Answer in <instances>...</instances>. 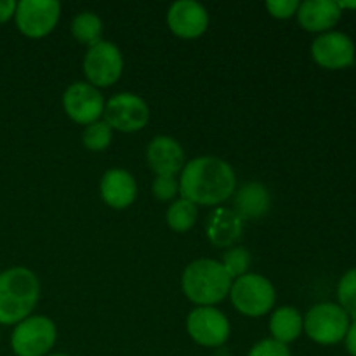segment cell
I'll use <instances>...</instances> for the list:
<instances>
[{
  "mask_svg": "<svg viewBox=\"0 0 356 356\" xmlns=\"http://www.w3.org/2000/svg\"><path fill=\"white\" fill-rule=\"evenodd\" d=\"M235 184V172L229 163L216 156H200L183 167L179 191L195 205H216L232 197Z\"/></svg>",
  "mask_w": 356,
  "mask_h": 356,
  "instance_id": "obj_1",
  "label": "cell"
},
{
  "mask_svg": "<svg viewBox=\"0 0 356 356\" xmlns=\"http://www.w3.org/2000/svg\"><path fill=\"white\" fill-rule=\"evenodd\" d=\"M40 296V284L33 271L10 268L0 273V323L13 325L28 318Z\"/></svg>",
  "mask_w": 356,
  "mask_h": 356,
  "instance_id": "obj_2",
  "label": "cell"
},
{
  "mask_svg": "<svg viewBox=\"0 0 356 356\" xmlns=\"http://www.w3.org/2000/svg\"><path fill=\"white\" fill-rule=\"evenodd\" d=\"M232 280L221 263L214 259H198L188 264L184 270L183 291L186 298L197 305H216L229 294Z\"/></svg>",
  "mask_w": 356,
  "mask_h": 356,
  "instance_id": "obj_3",
  "label": "cell"
},
{
  "mask_svg": "<svg viewBox=\"0 0 356 356\" xmlns=\"http://www.w3.org/2000/svg\"><path fill=\"white\" fill-rule=\"evenodd\" d=\"M232 302L247 316H261L270 312L277 299L271 282L261 275L245 273L235 280L229 289Z\"/></svg>",
  "mask_w": 356,
  "mask_h": 356,
  "instance_id": "obj_4",
  "label": "cell"
},
{
  "mask_svg": "<svg viewBox=\"0 0 356 356\" xmlns=\"http://www.w3.org/2000/svg\"><path fill=\"white\" fill-rule=\"evenodd\" d=\"M306 334L318 344H337L346 337L350 316L339 305L320 302L302 320Z\"/></svg>",
  "mask_w": 356,
  "mask_h": 356,
  "instance_id": "obj_5",
  "label": "cell"
},
{
  "mask_svg": "<svg viewBox=\"0 0 356 356\" xmlns=\"http://www.w3.org/2000/svg\"><path fill=\"white\" fill-rule=\"evenodd\" d=\"M56 343V325L47 316H30L17 323L13 332L14 353L17 356H42Z\"/></svg>",
  "mask_w": 356,
  "mask_h": 356,
  "instance_id": "obj_6",
  "label": "cell"
},
{
  "mask_svg": "<svg viewBox=\"0 0 356 356\" xmlns=\"http://www.w3.org/2000/svg\"><path fill=\"white\" fill-rule=\"evenodd\" d=\"M124 70V58L120 49L108 40L90 45L83 58V72L90 86L108 87L117 82Z\"/></svg>",
  "mask_w": 356,
  "mask_h": 356,
  "instance_id": "obj_7",
  "label": "cell"
},
{
  "mask_svg": "<svg viewBox=\"0 0 356 356\" xmlns=\"http://www.w3.org/2000/svg\"><path fill=\"white\" fill-rule=\"evenodd\" d=\"M61 6L56 0H21L16 3V24L21 33L31 38L45 37L54 30Z\"/></svg>",
  "mask_w": 356,
  "mask_h": 356,
  "instance_id": "obj_8",
  "label": "cell"
},
{
  "mask_svg": "<svg viewBox=\"0 0 356 356\" xmlns=\"http://www.w3.org/2000/svg\"><path fill=\"white\" fill-rule=\"evenodd\" d=\"M106 124L122 132H134L145 127L149 120V108L139 96L120 92L104 104Z\"/></svg>",
  "mask_w": 356,
  "mask_h": 356,
  "instance_id": "obj_9",
  "label": "cell"
},
{
  "mask_svg": "<svg viewBox=\"0 0 356 356\" xmlns=\"http://www.w3.org/2000/svg\"><path fill=\"white\" fill-rule=\"evenodd\" d=\"M188 334L202 346L216 348L226 343L229 336V323L219 309L200 306L188 315Z\"/></svg>",
  "mask_w": 356,
  "mask_h": 356,
  "instance_id": "obj_10",
  "label": "cell"
},
{
  "mask_svg": "<svg viewBox=\"0 0 356 356\" xmlns=\"http://www.w3.org/2000/svg\"><path fill=\"white\" fill-rule=\"evenodd\" d=\"M63 106L76 124H92L103 115L104 101L99 90L86 82H75L63 94Z\"/></svg>",
  "mask_w": 356,
  "mask_h": 356,
  "instance_id": "obj_11",
  "label": "cell"
},
{
  "mask_svg": "<svg viewBox=\"0 0 356 356\" xmlns=\"http://www.w3.org/2000/svg\"><path fill=\"white\" fill-rule=\"evenodd\" d=\"M312 56L323 68H348L355 63V44L346 33L327 31L313 42Z\"/></svg>",
  "mask_w": 356,
  "mask_h": 356,
  "instance_id": "obj_12",
  "label": "cell"
},
{
  "mask_svg": "<svg viewBox=\"0 0 356 356\" xmlns=\"http://www.w3.org/2000/svg\"><path fill=\"white\" fill-rule=\"evenodd\" d=\"M167 23L177 37L197 38L207 30L209 14L195 0H177L167 13Z\"/></svg>",
  "mask_w": 356,
  "mask_h": 356,
  "instance_id": "obj_13",
  "label": "cell"
},
{
  "mask_svg": "<svg viewBox=\"0 0 356 356\" xmlns=\"http://www.w3.org/2000/svg\"><path fill=\"white\" fill-rule=\"evenodd\" d=\"M149 167L156 176H176L184 167V152L179 143L169 136H156L146 148Z\"/></svg>",
  "mask_w": 356,
  "mask_h": 356,
  "instance_id": "obj_14",
  "label": "cell"
},
{
  "mask_svg": "<svg viewBox=\"0 0 356 356\" xmlns=\"http://www.w3.org/2000/svg\"><path fill=\"white\" fill-rule=\"evenodd\" d=\"M138 188L136 181L127 170L111 169L104 172L101 179V197L110 207L125 209L134 202Z\"/></svg>",
  "mask_w": 356,
  "mask_h": 356,
  "instance_id": "obj_15",
  "label": "cell"
},
{
  "mask_svg": "<svg viewBox=\"0 0 356 356\" xmlns=\"http://www.w3.org/2000/svg\"><path fill=\"white\" fill-rule=\"evenodd\" d=\"M298 19L305 30L325 31L341 19V9L334 0H306L299 3Z\"/></svg>",
  "mask_w": 356,
  "mask_h": 356,
  "instance_id": "obj_16",
  "label": "cell"
},
{
  "mask_svg": "<svg viewBox=\"0 0 356 356\" xmlns=\"http://www.w3.org/2000/svg\"><path fill=\"white\" fill-rule=\"evenodd\" d=\"M209 240L218 247H228L242 233V218L232 209H216L205 225Z\"/></svg>",
  "mask_w": 356,
  "mask_h": 356,
  "instance_id": "obj_17",
  "label": "cell"
},
{
  "mask_svg": "<svg viewBox=\"0 0 356 356\" xmlns=\"http://www.w3.org/2000/svg\"><path fill=\"white\" fill-rule=\"evenodd\" d=\"M270 209V193L259 183H250L236 193L235 212L240 218L256 219L264 216Z\"/></svg>",
  "mask_w": 356,
  "mask_h": 356,
  "instance_id": "obj_18",
  "label": "cell"
},
{
  "mask_svg": "<svg viewBox=\"0 0 356 356\" xmlns=\"http://www.w3.org/2000/svg\"><path fill=\"white\" fill-rule=\"evenodd\" d=\"M270 330L273 334L275 341H278V343L287 344L291 341L298 339L302 330L301 313L296 308H291V306L278 308L270 320Z\"/></svg>",
  "mask_w": 356,
  "mask_h": 356,
  "instance_id": "obj_19",
  "label": "cell"
},
{
  "mask_svg": "<svg viewBox=\"0 0 356 356\" xmlns=\"http://www.w3.org/2000/svg\"><path fill=\"white\" fill-rule=\"evenodd\" d=\"M72 33L76 40L90 47V45L101 42L103 23H101L99 16H96L94 13H80L72 21Z\"/></svg>",
  "mask_w": 356,
  "mask_h": 356,
  "instance_id": "obj_20",
  "label": "cell"
},
{
  "mask_svg": "<svg viewBox=\"0 0 356 356\" xmlns=\"http://www.w3.org/2000/svg\"><path fill=\"white\" fill-rule=\"evenodd\" d=\"M197 205L186 198H181V200L174 202L167 211V222L176 232H188L197 221Z\"/></svg>",
  "mask_w": 356,
  "mask_h": 356,
  "instance_id": "obj_21",
  "label": "cell"
},
{
  "mask_svg": "<svg viewBox=\"0 0 356 356\" xmlns=\"http://www.w3.org/2000/svg\"><path fill=\"white\" fill-rule=\"evenodd\" d=\"M82 141L90 152H101L111 143V127L106 122L96 120L86 127L82 134Z\"/></svg>",
  "mask_w": 356,
  "mask_h": 356,
  "instance_id": "obj_22",
  "label": "cell"
},
{
  "mask_svg": "<svg viewBox=\"0 0 356 356\" xmlns=\"http://www.w3.org/2000/svg\"><path fill=\"white\" fill-rule=\"evenodd\" d=\"M337 298H339V306L346 312V315L356 318V268L343 275L337 287Z\"/></svg>",
  "mask_w": 356,
  "mask_h": 356,
  "instance_id": "obj_23",
  "label": "cell"
},
{
  "mask_svg": "<svg viewBox=\"0 0 356 356\" xmlns=\"http://www.w3.org/2000/svg\"><path fill=\"white\" fill-rule=\"evenodd\" d=\"M250 254L249 250L243 249V247H233L228 252L225 254V259H222V266L228 271L229 277H242L245 275V271L250 266Z\"/></svg>",
  "mask_w": 356,
  "mask_h": 356,
  "instance_id": "obj_24",
  "label": "cell"
},
{
  "mask_svg": "<svg viewBox=\"0 0 356 356\" xmlns=\"http://www.w3.org/2000/svg\"><path fill=\"white\" fill-rule=\"evenodd\" d=\"M249 356H291L287 344L275 339H264L250 350Z\"/></svg>",
  "mask_w": 356,
  "mask_h": 356,
  "instance_id": "obj_25",
  "label": "cell"
},
{
  "mask_svg": "<svg viewBox=\"0 0 356 356\" xmlns=\"http://www.w3.org/2000/svg\"><path fill=\"white\" fill-rule=\"evenodd\" d=\"M177 193V181L174 176H156L153 181V195L159 200H170Z\"/></svg>",
  "mask_w": 356,
  "mask_h": 356,
  "instance_id": "obj_26",
  "label": "cell"
},
{
  "mask_svg": "<svg viewBox=\"0 0 356 356\" xmlns=\"http://www.w3.org/2000/svg\"><path fill=\"white\" fill-rule=\"evenodd\" d=\"M268 10L271 16L280 17V19H287V17L294 16L299 9L298 0H268L266 2Z\"/></svg>",
  "mask_w": 356,
  "mask_h": 356,
  "instance_id": "obj_27",
  "label": "cell"
},
{
  "mask_svg": "<svg viewBox=\"0 0 356 356\" xmlns=\"http://www.w3.org/2000/svg\"><path fill=\"white\" fill-rule=\"evenodd\" d=\"M16 13V2L14 0H0V23H6Z\"/></svg>",
  "mask_w": 356,
  "mask_h": 356,
  "instance_id": "obj_28",
  "label": "cell"
},
{
  "mask_svg": "<svg viewBox=\"0 0 356 356\" xmlns=\"http://www.w3.org/2000/svg\"><path fill=\"white\" fill-rule=\"evenodd\" d=\"M346 350L351 356H356V318L353 320V323H350L346 332Z\"/></svg>",
  "mask_w": 356,
  "mask_h": 356,
  "instance_id": "obj_29",
  "label": "cell"
},
{
  "mask_svg": "<svg viewBox=\"0 0 356 356\" xmlns=\"http://www.w3.org/2000/svg\"><path fill=\"white\" fill-rule=\"evenodd\" d=\"M339 9H356V2H337Z\"/></svg>",
  "mask_w": 356,
  "mask_h": 356,
  "instance_id": "obj_30",
  "label": "cell"
},
{
  "mask_svg": "<svg viewBox=\"0 0 356 356\" xmlns=\"http://www.w3.org/2000/svg\"><path fill=\"white\" fill-rule=\"evenodd\" d=\"M52 356H68V355H52Z\"/></svg>",
  "mask_w": 356,
  "mask_h": 356,
  "instance_id": "obj_31",
  "label": "cell"
}]
</instances>
